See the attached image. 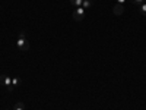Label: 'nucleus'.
Segmentation results:
<instances>
[{
	"mask_svg": "<svg viewBox=\"0 0 146 110\" xmlns=\"http://www.w3.org/2000/svg\"><path fill=\"white\" fill-rule=\"evenodd\" d=\"M83 16H85V9L83 7H76V10L73 12V19L75 21H78V22H80L82 19H83Z\"/></svg>",
	"mask_w": 146,
	"mask_h": 110,
	"instance_id": "obj_2",
	"label": "nucleus"
},
{
	"mask_svg": "<svg viewBox=\"0 0 146 110\" xmlns=\"http://www.w3.org/2000/svg\"><path fill=\"white\" fill-rule=\"evenodd\" d=\"M21 84V78H13L12 79V85H13V87H16V85H19Z\"/></svg>",
	"mask_w": 146,
	"mask_h": 110,
	"instance_id": "obj_8",
	"label": "nucleus"
},
{
	"mask_svg": "<svg viewBox=\"0 0 146 110\" xmlns=\"http://www.w3.org/2000/svg\"><path fill=\"white\" fill-rule=\"evenodd\" d=\"M12 84V79L7 76V75H0V85H10Z\"/></svg>",
	"mask_w": 146,
	"mask_h": 110,
	"instance_id": "obj_4",
	"label": "nucleus"
},
{
	"mask_svg": "<svg viewBox=\"0 0 146 110\" xmlns=\"http://www.w3.org/2000/svg\"><path fill=\"white\" fill-rule=\"evenodd\" d=\"M117 2H118V3H121V5H123V3L126 2V0H117Z\"/></svg>",
	"mask_w": 146,
	"mask_h": 110,
	"instance_id": "obj_11",
	"label": "nucleus"
},
{
	"mask_svg": "<svg viewBox=\"0 0 146 110\" xmlns=\"http://www.w3.org/2000/svg\"><path fill=\"white\" fill-rule=\"evenodd\" d=\"M15 110H25V106H23V103H16L15 104Z\"/></svg>",
	"mask_w": 146,
	"mask_h": 110,
	"instance_id": "obj_7",
	"label": "nucleus"
},
{
	"mask_svg": "<svg viewBox=\"0 0 146 110\" xmlns=\"http://www.w3.org/2000/svg\"><path fill=\"white\" fill-rule=\"evenodd\" d=\"M16 46H18L19 50H22V52H27V50H29V43H28L27 37H25V32H23V31H21V32H19V37H18Z\"/></svg>",
	"mask_w": 146,
	"mask_h": 110,
	"instance_id": "obj_1",
	"label": "nucleus"
},
{
	"mask_svg": "<svg viewBox=\"0 0 146 110\" xmlns=\"http://www.w3.org/2000/svg\"><path fill=\"white\" fill-rule=\"evenodd\" d=\"M92 6V0H83L82 2V7L83 9H89Z\"/></svg>",
	"mask_w": 146,
	"mask_h": 110,
	"instance_id": "obj_5",
	"label": "nucleus"
},
{
	"mask_svg": "<svg viewBox=\"0 0 146 110\" xmlns=\"http://www.w3.org/2000/svg\"><path fill=\"white\" fill-rule=\"evenodd\" d=\"M82 2H83V0H70V3H72L73 6H76V7H79V6L82 5Z\"/></svg>",
	"mask_w": 146,
	"mask_h": 110,
	"instance_id": "obj_6",
	"label": "nucleus"
},
{
	"mask_svg": "<svg viewBox=\"0 0 146 110\" xmlns=\"http://www.w3.org/2000/svg\"><path fill=\"white\" fill-rule=\"evenodd\" d=\"M140 13L142 15H146V5H142L140 6Z\"/></svg>",
	"mask_w": 146,
	"mask_h": 110,
	"instance_id": "obj_9",
	"label": "nucleus"
},
{
	"mask_svg": "<svg viewBox=\"0 0 146 110\" xmlns=\"http://www.w3.org/2000/svg\"><path fill=\"white\" fill-rule=\"evenodd\" d=\"M131 2L135 3V5H137V6H142L143 5V0H131Z\"/></svg>",
	"mask_w": 146,
	"mask_h": 110,
	"instance_id": "obj_10",
	"label": "nucleus"
},
{
	"mask_svg": "<svg viewBox=\"0 0 146 110\" xmlns=\"http://www.w3.org/2000/svg\"><path fill=\"white\" fill-rule=\"evenodd\" d=\"M113 12H114V15H117V16L123 15V12H124V6L121 5V3H117V5L113 7Z\"/></svg>",
	"mask_w": 146,
	"mask_h": 110,
	"instance_id": "obj_3",
	"label": "nucleus"
}]
</instances>
